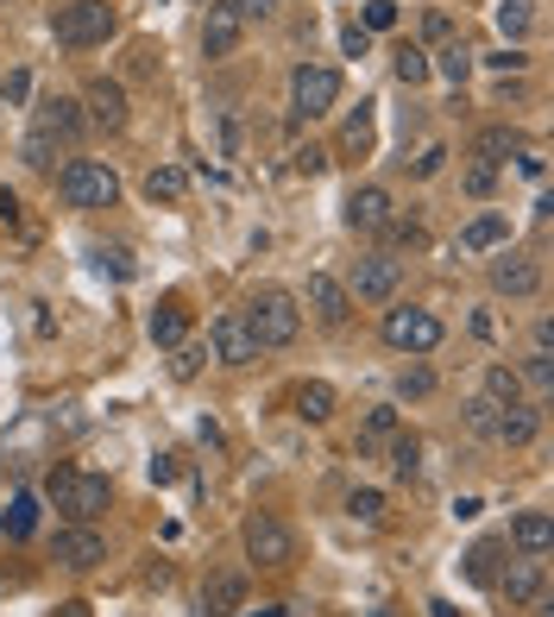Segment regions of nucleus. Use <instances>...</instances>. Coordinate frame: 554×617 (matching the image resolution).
Wrapping results in <instances>:
<instances>
[{
	"mask_svg": "<svg viewBox=\"0 0 554 617\" xmlns=\"http://www.w3.org/2000/svg\"><path fill=\"white\" fill-rule=\"evenodd\" d=\"M82 127H89V120H82V102H76V95H45V102L32 107V127H25V139H20V164L50 171L57 152L82 139Z\"/></svg>",
	"mask_w": 554,
	"mask_h": 617,
	"instance_id": "1",
	"label": "nucleus"
},
{
	"mask_svg": "<svg viewBox=\"0 0 554 617\" xmlns=\"http://www.w3.org/2000/svg\"><path fill=\"white\" fill-rule=\"evenodd\" d=\"M57 196H64V208H82V214L114 208L120 202V171L107 158H76V164L57 171Z\"/></svg>",
	"mask_w": 554,
	"mask_h": 617,
	"instance_id": "2",
	"label": "nucleus"
},
{
	"mask_svg": "<svg viewBox=\"0 0 554 617\" xmlns=\"http://www.w3.org/2000/svg\"><path fill=\"white\" fill-rule=\"evenodd\" d=\"M240 315H246L258 353H265V347H290V340L302 335V303L290 296V290H277V283H265V290L240 308Z\"/></svg>",
	"mask_w": 554,
	"mask_h": 617,
	"instance_id": "3",
	"label": "nucleus"
},
{
	"mask_svg": "<svg viewBox=\"0 0 554 617\" xmlns=\"http://www.w3.org/2000/svg\"><path fill=\"white\" fill-rule=\"evenodd\" d=\"M45 498L57 511L70 516V523H95L107 504H114V486L101 479V473H76V466H57L45 479Z\"/></svg>",
	"mask_w": 554,
	"mask_h": 617,
	"instance_id": "4",
	"label": "nucleus"
},
{
	"mask_svg": "<svg viewBox=\"0 0 554 617\" xmlns=\"http://www.w3.org/2000/svg\"><path fill=\"white\" fill-rule=\"evenodd\" d=\"M107 32H114V7L107 0H70V7L50 13V38L64 51H95V45H107Z\"/></svg>",
	"mask_w": 554,
	"mask_h": 617,
	"instance_id": "5",
	"label": "nucleus"
},
{
	"mask_svg": "<svg viewBox=\"0 0 554 617\" xmlns=\"http://www.w3.org/2000/svg\"><path fill=\"white\" fill-rule=\"evenodd\" d=\"M240 548H246L252 567H290L297 561V529L272 511H252L246 523H240Z\"/></svg>",
	"mask_w": 554,
	"mask_h": 617,
	"instance_id": "6",
	"label": "nucleus"
},
{
	"mask_svg": "<svg viewBox=\"0 0 554 617\" xmlns=\"http://www.w3.org/2000/svg\"><path fill=\"white\" fill-rule=\"evenodd\" d=\"M384 340L397 347V353H435L441 340H448V328H441V315H428V308L416 303H397V308H384Z\"/></svg>",
	"mask_w": 554,
	"mask_h": 617,
	"instance_id": "7",
	"label": "nucleus"
},
{
	"mask_svg": "<svg viewBox=\"0 0 554 617\" xmlns=\"http://www.w3.org/2000/svg\"><path fill=\"white\" fill-rule=\"evenodd\" d=\"M334 102H341V70H327V63L290 70V114L297 120H322V114H334Z\"/></svg>",
	"mask_w": 554,
	"mask_h": 617,
	"instance_id": "8",
	"label": "nucleus"
},
{
	"mask_svg": "<svg viewBox=\"0 0 554 617\" xmlns=\"http://www.w3.org/2000/svg\"><path fill=\"white\" fill-rule=\"evenodd\" d=\"M208 360L233 365V372L258 360V340H252V328H246V315H240V308H227V315L208 322Z\"/></svg>",
	"mask_w": 554,
	"mask_h": 617,
	"instance_id": "9",
	"label": "nucleus"
},
{
	"mask_svg": "<svg viewBox=\"0 0 554 617\" xmlns=\"http://www.w3.org/2000/svg\"><path fill=\"white\" fill-rule=\"evenodd\" d=\"M397 283H403L397 258H391V253H366L359 265H353L347 296H359V303H391V296H397Z\"/></svg>",
	"mask_w": 554,
	"mask_h": 617,
	"instance_id": "10",
	"label": "nucleus"
},
{
	"mask_svg": "<svg viewBox=\"0 0 554 617\" xmlns=\"http://www.w3.org/2000/svg\"><path fill=\"white\" fill-rule=\"evenodd\" d=\"M82 120L101 132H126V120H132V102H126V89L114 77H95L89 89H82Z\"/></svg>",
	"mask_w": 554,
	"mask_h": 617,
	"instance_id": "11",
	"label": "nucleus"
},
{
	"mask_svg": "<svg viewBox=\"0 0 554 617\" xmlns=\"http://www.w3.org/2000/svg\"><path fill=\"white\" fill-rule=\"evenodd\" d=\"M107 561V536H101L95 523H70V529H57V567H70V573H95Z\"/></svg>",
	"mask_w": 554,
	"mask_h": 617,
	"instance_id": "12",
	"label": "nucleus"
},
{
	"mask_svg": "<svg viewBox=\"0 0 554 617\" xmlns=\"http://www.w3.org/2000/svg\"><path fill=\"white\" fill-rule=\"evenodd\" d=\"M492 290L523 303V296H535V290H542V265H535L529 253H510V246H498V258H492Z\"/></svg>",
	"mask_w": 554,
	"mask_h": 617,
	"instance_id": "13",
	"label": "nucleus"
},
{
	"mask_svg": "<svg viewBox=\"0 0 554 617\" xmlns=\"http://www.w3.org/2000/svg\"><path fill=\"white\" fill-rule=\"evenodd\" d=\"M302 303H309V315L322 322V328H341L353 315V296L341 278H327V271H309V283H302Z\"/></svg>",
	"mask_w": 554,
	"mask_h": 617,
	"instance_id": "14",
	"label": "nucleus"
},
{
	"mask_svg": "<svg viewBox=\"0 0 554 617\" xmlns=\"http://www.w3.org/2000/svg\"><path fill=\"white\" fill-rule=\"evenodd\" d=\"M498 592L510 605H535L542 592H549V561H529V555H510L498 567Z\"/></svg>",
	"mask_w": 554,
	"mask_h": 617,
	"instance_id": "15",
	"label": "nucleus"
},
{
	"mask_svg": "<svg viewBox=\"0 0 554 617\" xmlns=\"http://www.w3.org/2000/svg\"><path fill=\"white\" fill-rule=\"evenodd\" d=\"M391 214H397V202H391V189H378V183H359L347 196V228L353 233H384Z\"/></svg>",
	"mask_w": 554,
	"mask_h": 617,
	"instance_id": "16",
	"label": "nucleus"
},
{
	"mask_svg": "<svg viewBox=\"0 0 554 617\" xmlns=\"http://www.w3.org/2000/svg\"><path fill=\"white\" fill-rule=\"evenodd\" d=\"M504 548H517L529 561H549L554 555V516L549 511H517L510 516V542Z\"/></svg>",
	"mask_w": 554,
	"mask_h": 617,
	"instance_id": "17",
	"label": "nucleus"
},
{
	"mask_svg": "<svg viewBox=\"0 0 554 617\" xmlns=\"http://www.w3.org/2000/svg\"><path fill=\"white\" fill-rule=\"evenodd\" d=\"M240 38H246V20H240L233 7H208V20H201V51L221 63V57L240 51Z\"/></svg>",
	"mask_w": 554,
	"mask_h": 617,
	"instance_id": "18",
	"label": "nucleus"
},
{
	"mask_svg": "<svg viewBox=\"0 0 554 617\" xmlns=\"http://www.w3.org/2000/svg\"><path fill=\"white\" fill-rule=\"evenodd\" d=\"M233 612H246V573H208L201 617H233Z\"/></svg>",
	"mask_w": 554,
	"mask_h": 617,
	"instance_id": "19",
	"label": "nucleus"
},
{
	"mask_svg": "<svg viewBox=\"0 0 554 617\" xmlns=\"http://www.w3.org/2000/svg\"><path fill=\"white\" fill-rule=\"evenodd\" d=\"M523 152H529L523 127H485L473 139V158H478V164H492V171H504L510 158H523Z\"/></svg>",
	"mask_w": 554,
	"mask_h": 617,
	"instance_id": "20",
	"label": "nucleus"
},
{
	"mask_svg": "<svg viewBox=\"0 0 554 617\" xmlns=\"http://www.w3.org/2000/svg\"><path fill=\"white\" fill-rule=\"evenodd\" d=\"M498 246H510V221H504L498 208H485V214H473L460 228V253H498Z\"/></svg>",
	"mask_w": 554,
	"mask_h": 617,
	"instance_id": "21",
	"label": "nucleus"
},
{
	"mask_svg": "<svg viewBox=\"0 0 554 617\" xmlns=\"http://www.w3.org/2000/svg\"><path fill=\"white\" fill-rule=\"evenodd\" d=\"M542 435V404H510V410H498V435L504 447H529V441Z\"/></svg>",
	"mask_w": 554,
	"mask_h": 617,
	"instance_id": "22",
	"label": "nucleus"
},
{
	"mask_svg": "<svg viewBox=\"0 0 554 617\" xmlns=\"http://www.w3.org/2000/svg\"><path fill=\"white\" fill-rule=\"evenodd\" d=\"M183 335H189V308L176 303V296H164V303L151 308V340L158 347H183Z\"/></svg>",
	"mask_w": 554,
	"mask_h": 617,
	"instance_id": "23",
	"label": "nucleus"
},
{
	"mask_svg": "<svg viewBox=\"0 0 554 617\" xmlns=\"http://www.w3.org/2000/svg\"><path fill=\"white\" fill-rule=\"evenodd\" d=\"M334 410H341V397H334L327 379H302V385H297V416H302V422H327Z\"/></svg>",
	"mask_w": 554,
	"mask_h": 617,
	"instance_id": "24",
	"label": "nucleus"
},
{
	"mask_svg": "<svg viewBox=\"0 0 554 617\" xmlns=\"http://www.w3.org/2000/svg\"><path fill=\"white\" fill-rule=\"evenodd\" d=\"M372 139H378L372 102H359V107L347 114V127H341V152H347V158H366V152H372Z\"/></svg>",
	"mask_w": 554,
	"mask_h": 617,
	"instance_id": "25",
	"label": "nucleus"
},
{
	"mask_svg": "<svg viewBox=\"0 0 554 617\" xmlns=\"http://www.w3.org/2000/svg\"><path fill=\"white\" fill-rule=\"evenodd\" d=\"M473 63H478V51H466V45H460V38H448V45H441V51L428 57V70H435V77H448L453 89H460V82L473 77Z\"/></svg>",
	"mask_w": 554,
	"mask_h": 617,
	"instance_id": "26",
	"label": "nucleus"
},
{
	"mask_svg": "<svg viewBox=\"0 0 554 617\" xmlns=\"http://www.w3.org/2000/svg\"><path fill=\"white\" fill-rule=\"evenodd\" d=\"M146 196L151 202H183V196H189V171H183V164H158L146 177Z\"/></svg>",
	"mask_w": 554,
	"mask_h": 617,
	"instance_id": "27",
	"label": "nucleus"
},
{
	"mask_svg": "<svg viewBox=\"0 0 554 617\" xmlns=\"http://www.w3.org/2000/svg\"><path fill=\"white\" fill-rule=\"evenodd\" d=\"M485 397L510 410V404H523V379H517V365H485Z\"/></svg>",
	"mask_w": 554,
	"mask_h": 617,
	"instance_id": "28",
	"label": "nucleus"
},
{
	"mask_svg": "<svg viewBox=\"0 0 554 617\" xmlns=\"http://www.w3.org/2000/svg\"><path fill=\"white\" fill-rule=\"evenodd\" d=\"M498 567H504V542H478L466 555V580L473 586H498Z\"/></svg>",
	"mask_w": 554,
	"mask_h": 617,
	"instance_id": "29",
	"label": "nucleus"
},
{
	"mask_svg": "<svg viewBox=\"0 0 554 617\" xmlns=\"http://www.w3.org/2000/svg\"><path fill=\"white\" fill-rule=\"evenodd\" d=\"M391 70H397V82H403V89H423V82L435 77V70H428V51H423V45H397Z\"/></svg>",
	"mask_w": 554,
	"mask_h": 617,
	"instance_id": "30",
	"label": "nucleus"
},
{
	"mask_svg": "<svg viewBox=\"0 0 554 617\" xmlns=\"http://www.w3.org/2000/svg\"><path fill=\"white\" fill-rule=\"evenodd\" d=\"M517 379H523V391H542V397H549L554 391V347H529V360H523Z\"/></svg>",
	"mask_w": 554,
	"mask_h": 617,
	"instance_id": "31",
	"label": "nucleus"
},
{
	"mask_svg": "<svg viewBox=\"0 0 554 617\" xmlns=\"http://www.w3.org/2000/svg\"><path fill=\"white\" fill-rule=\"evenodd\" d=\"M397 429H403L397 410H391V404H378V410H366V422H359V447H384Z\"/></svg>",
	"mask_w": 554,
	"mask_h": 617,
	"instance_id": "32",
	"label": "nucleus"
},
{
	"mask_svg": "<svg viewBox=\"0 0 554 617\" xmlns=\"http://www.w3.org/2000/svg\"><path fill=\"white\" fill-rule=\"evenodd\" d=\"M535 0H498V32L517 45V38H529V26H535V13H529Z\"/></svg>",
	"mask_w": 554,
	"mask_h": 617,
	"instance_id": "33",
	"label": "nucleus"
},
{
	"mask_svg": "<svg viewBox=\"0 0 554 617\" xmlns=\"http://www.w3.org/2000/svg\"><path fill=\"white\" fill-rule=\"evenodd\" d=\"M391 473H397V479H416V473H423V441L416 435H391Z\"/></svg>",
	"mask_w": 554,
	"mask_h": 617,
	"instance_id": "34",
	"label": "nucleus"
},
{
	"mask_svg": "<svg viewBox=\"0 0 554 617\" xmlns=\"http://www.w3.org/2000/svg\"><path fill=\"white\" fill-rule=\"evenodd\" d=\"M347 516L353 523H366V529H378V523H384V491H372V486L347 491Z\"/></svg>",
	"mask_w": 554,
	"mask_h": 617,
	"instance_id": "35",
	"label": "nucleus"
},
{
	"mask_svg": "<svg viewBox=\"0 0 554 617\" xmlns=\"http://www.w3.org/2000/svg\"><path fill=\"white\" fill-rule=\"evenodd\" d=\"M466 429H473L478 441H492V435H498V404H492L485 391H478L473 404H466Z\"/></svg>",
	"mask_w": 554,
	"mask_h": 617,
	"instance_id": "36",
	"label": "nucleus"
},
{
	"mask_svg": "<svg viewBox=\"0 0 554 617\" xmlns=\"http://www.w3.org/2000/svg\"><path fill=\"white\" fill-rule=\"evenodd\" d=\"M32 523H38V498H32V491H20V498L7 504V536H13V542L32 536Z\"/></svg>",
	"mask_w": 554,
	"mask_h": 617,
	"instance_id": "37",
	"label": "nucleus"
},
{
	"mask_svg": "<svg viewBox=\"0 0 554 617\" xmlns=\"http://www.w3.org/2000/svg\"><path fill=\"white\" fill-rule=\"evenodd\" d=\"M409 164V177L416 183H428V177H441V164H448V145H423L416 158H403Z\"/></svg>",
	"mask_w": 554,
	"mask_h": 617,
	"instance_id": "38",
	"label": "nucleus"
},
{
	"mask_svg": "<svg viewBox=\"0 0 554 617\" xmlns=\"http://www.w3.org/2000/svg\"><path fill=\"white\" fill-rule=\"evenodd\" d=\"M460 183H466V196H492V189H498V171H492V164H466V171H460Z\"/></svg>",
	"mask_w": 554,
	"mask_h": 617,
	"instance_id": "39",
	"label": "nucleus"
},
{
	"mask_svg": "<svg viewBox=\"0 0 554 617\" xmlns=\"http://www.w3.org/2000/svg\"><path fill=\"white\" fill-rule=\"evenodd\" d=\"M95 265H101V271H114V278H132V271H139L126 246H95Z\"/></svg>",
	"mask_w": 554,
	"mask_h": 617,
	"instance_id": "40",
	"label": "nucleus"
},
{
	"mask_svg": "<svg viewBox=\"0 0 554 617\" xmlns=\"http://www.w3.org/2000/svg\"><path fill=\"white\" fill-rule=\"evenodd\" d=\"M423 38H428V45H448V38H453V13L428 7V13H423Z\"/></svg>",
	"mask_w": 554,
	"mask_h": 617,
	"instance_id": "41",
	"label": "nucleus"
},
{
	"mask_svg": "<svg viewBox=\"0 0 554 617\" xmlns=\"http://www.w3.org/2000/svg\"><path fill=\"white\" fill-rule=\"evenodd\" d=\"M428 391H435V372H428V365H409L397 379V397H428Z\"/></svg>",
	"mask_w": 554,
	"mask_h": 617,
	"instance_id": "42",
	"label": "nucleus"
},
{
	"mask_svg": "<svg viewBox=\"0 0 554 617\" xmlns=\"http://www.w3.org/2000/svg\"><path fill=\"white\" fill-rule=\"evenodd\" d=\"M397 26V0H366V32H391Z\"/></svg>",
	"mask_w": 554,
	"mask_h": 617,
	"instance_id": "43",
	"label": "nucleus"
},
{
	"mask_svg": "<svg viewBox=\"0 0 554 617\" xmlns=\"http://www.w3.org/2000/svg\"><path fill=\"white\" fill-rule=\"evenodd\" d=\"M201 360H208V347H176V365H171V372H176V379H196Z\"/></svg>",
	"mask_w": 554,
	"mask_h": 617,
	"instance_id": "44",
	"label": "nucleus"
},
{
	"mask_svg": "<svg viewBox=\"0 0 554 617\" xmlns=\"http://www.w3.org/2000/svg\"><path fill=\"white\" fill-rule=\"evenodd\" d=\"M391 240H397V246H423V221H403V214H391Z\"/></svg>",
	"mask_w": 554,
	"mask_h": 617,
	"instance_id": "45",
	"label": "nucleus"
},
{
	"mask_svg": "<svg viewBox=\"0 0 554 617\" xmlns=\"http://www.w3.org/2000/svg\"><path fill=\"white\" fill-rule=\"evenodd\" d=\"M227 7H233L240 20H272L277 13V0H227Z\"/></svg>",
	"mask_w": 554,
	"mask_h": 617,
	"instance_id": "46",
	"label": "nucleus"
},
{
	"mask_svg": "<svg viewBox=\"0 0 554 617\" xmlns=\"http://www.w3.org/2000/svg\"><path fill=\"white\" fill-rule=\"evenodd\" d=\"M485 63H492V70H504V77H510V70H523L529 57L517 51V45H504V51H492V57H485Z\"/></svg>",
	"mask_w": 554,
	"mask_h": 617,
	"instance_id": "47",
	"label": "nucleus"
},
{
	"mask_svg": "<svg viewBox=\"0 0 554 617\" xmlns=\"http://www.w3.org/2000/svg\"><path fill=\"white\" fill-rule=\"evenodd\" d=\"M341 45H347V57H366V45H372V32H366V26H347V32H341Z\"/></svg>",
	"mask_w": 554,
	"mask_h": 617,
	"instance_id": "48",
	"label": "nucleus"
},
{
	"mask_svg": "<svg viewBox=\"0 0 554 617\" xmlns=\"http://www.w3.org/2000/svg\"><path fill=\"white\" fill-rule=\"evenodd\" d=\"M297 171H309V177H322V171H327V152H315V145H302V152H297Z\"/></svg>",
	"mask_w": 554,
	"mask_h": 617,
	"instance_id": "49",
	"label": "nucleus"
},
{
	"mask_svg": "<svg viewBox=\"0 0 554 617\" xmlns=\"http://www.w3.org/2000/svg\"><path fill=\"white\" fill-rule=\"evenodd\" d=\"M0 228H20V196L13 189H0Z\"/></svg>",
	"mask_w": 554,
	"mask_h": 617,
	"instance_id": "50",
	"label": "nucleus"
},
{
	"mask_svg": "<svg viewBox=\"0 0 554 617\" xmlns=\"http://www.w3.org/2000/svg\"><path fill=\"white\" fill-rule=\"evenodd\" d=\"M25 95H32V77H25V70H13V77H7V102H25Z\"/></svg>",
	"mask_w": 554,
	"mask_h": 617,
	"instance_id": "51",
	"label": "nucleus"
},
{
	"mask_svg": "<svg viewBox=\"0 0 554 617\" xmlns=\"http://www.w3.org/2000/svg\"><path fill=\"white\" fill-rule=\"evenodd\" d=\"M151 479H158V486H171V479H176V461H171V454H158V461H151Z\"/></svg>",
	"mask_w": 554,
	"mask_h": 617,
	"instance_id": "52",
	"label": "nucleus"
},
{
	"mask_svg": "<svg viewBox=\"0 0 554 617\" xmlns=\"http://www.w3.org/2000/svg\"><path fill=\"white\" fill-rule=\"evenodd\" d=\"M57 617H89V605H82V598H64V605H57Z\"/></svg>",
	"mask_w": 554,
	"mask_h": 617,
	"instance_id": "53",
	"label": "nucleus"
},
{
	"mask_svg": "<svg viewBox=\"0 0 554 617\" xmlns=\"http://www.w3.org/2000/svg\"><path fill=\"white\" fill-rule=\"evenodd\" d=\"M428 612H435V617H466V612H453L448 598H435V605H428Z\"/></svg>",
	"mask_w": 554,
	"mask_h": 617,
	"instance_id": "54",
	"label": "nucleus"
},
{
	"mask_svg": "<svg viewBox=\"0 0 554 617\" xmlns=\"http://www.w3.org/2000/svg\"><path fill=\"white\" fill-rule=\"evenodd\" d=\"M252 617H284V605H258V612H252Z\"/></svg>",
	"mask_w": 554,
	"mask_h": 617,
	"instance_id": "55",
	"label": "nucleus"
}]
</instances>
